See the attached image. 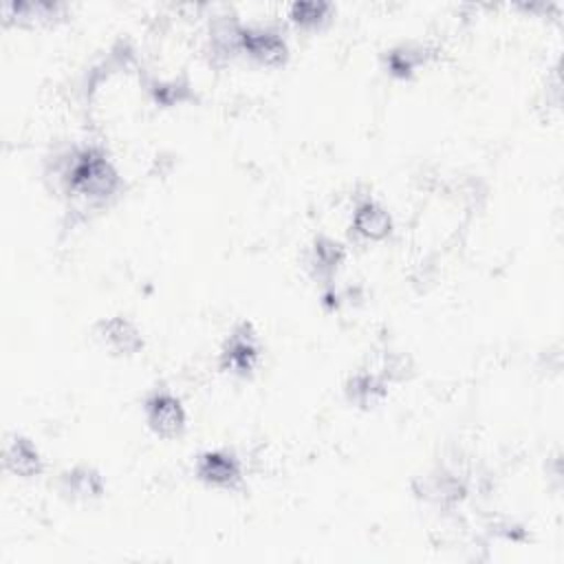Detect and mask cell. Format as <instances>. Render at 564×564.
Instances as JSON below:
<instances>
[{"instance_id":"6da1fadb","label":"cell","mask_w":564,"mask_h":564,"mask_svg":"<svg viewBox=\"0 0 564 564\" xmlns=\"http://www.w3.org/2000/svg\"><path fill=\"white\" fill-rule=\"evenodd\" d=\"M46 176L53 178L57 192L84 207L99 209L115 203L126 181L101 143H77L53 152L46 159Z\"/></svg>"},{"instance_id":"7a4b0ae2","label":"cell","mask_w":564,"mask_h":564,"mask_svg":"<svg viewBox=\"0 0 564 564\" xmlns=\"http://www.w3.org/2000/svg\"><path fill=\"white\" fill-rule=\"evenodd\" d=\"M410 489L412 496L427 509H434L438 513H452L469 498L471 485L460 469L447 463H436L427 471L414 476Z\"/></svg>"},{"instance_id":"3957f363","label":"cell","mask_w":564,"mask_h":564,"mask_svg":"<svg viewBox=\"0 0 564 564\" xmlns=\"http://www.w3.org/2000/svg\"><path fill=\"white\" fill-rule=\"evenodd\" d=\"M260 361L262 344L258 330L249 319L236 322L218 348V368L231 377L249 379L256 375Z\"/></svg>"},{"instance_id":"277c9868","label":"cell","mask_w":564,"mask_h":564,"mask_svg":"<svg viewBox=\"0 0 564 564\" xmlns=\"http://www.w3.org/2000/svg\"><path fill=\"white\" fill-rule=\"evenodd\" d=\"M148 427L161 438H176L187 430V410L178 394L165 386L152 388L141 403Z\"/></svg>"},{"instance_id":"5b68a950","label":"cell","mask_w":564,"mask_h":564,"mask_svg":"<svg viewBox=\"0 0 564 564\" xmlns=\"http://www.w3.org/2000/svg\"><path fill=\"white\" fill-rule=\"evenodd\" d=\"M242 29H245V22H240V18L236 13L223 11V13H216L209 18L205 44H203V53H205L209 66L223 68L231 59L242 55V51H240Z\"/></svg>"},{"instance_id":"8992f818","label":"cell","mask_w":564,"mask_h":564,"mask_svg":"<svg viewBox=\"0 0 564 564\" xmlns=\"http://www.w3.org/2000/svg\"><path fill=\"white\" fill-rule=\"evenodd\" d=\"M240 51L251 62L267 68H280L291 57V46L284 33L275 26H262V24H245Z\"/></svg>"},{"instance_id":"52a82bcc","label":"cell","mask_w":564,"mask_h":564,"mask_svg":"<svg viewBox=\"0 0 564 564\" xmlns=\"http://www.w3.org/2000/svg\"><path fill=\"white\" fill-rule=\"evenodd\" d=\"M194 476L220 491H236L242 487L245 471L240 458L231 449H205L194 463Z\"/></svg>"},{"instance_id":"ba28073f","label":"cell","mask_w":564,"mask_h":564,"mask_svg":"<svg viewBox=\"0 0 564 564\" xmlns=\"http://www.w3.org/2000/svg\"><path fill=\"white\" fill-rule=\"evenodd\" d=\"M438 55L436 46L423 40H401L381 53V68L388 77L397 82L412 79L421 68H425Z\"/></svg>"},{"instance_id":"9c48e42d","label":"cell","mask_w":564,"mask_h":564,"mask_svg":"<svg viewBox=\"0 0 564 564\" xmlns=\"http://www.w3.org/2000/svg\"><path fill=\"white\" fill-rule=\"evenodd\" d=\"M348 229L357 240L386 242L394 231V218L383 203L370 194H364L352 205Z\"/></svg>"},{"instance_id":"30bf717a","label":"cell","mask_w":564,"mask_h":564,"mask_svg":"<svg viewBox=\"0 0 564 564\" xmlns=\"http://www.w3.org/2000/svg\"><path fill=\"white\" fill-rule=\"evenodd\" d=\"M95 337L101 341L106 350H110L117 357H134L145 346L141 326L123 313L101 317L95 324Z\"/></svg>"},{"instance_id":"8fae6325","label":"cell","mask_w":564,"mask_h":564,"mask_svg":"<svg viewBox=\"0 0 564 564\" xmlns=\"http://www.w3.org/2000/svg\"><path fill=\"white\" fill-rule=\"evenodd\" d=\"M346 258H348V251L344 242H339L328 234H317L306 247L304 267L315 282H319L322 286H330L335 284V278L341 271Z\"/></svg>"},{"instance_id":"7c38bea8","label":"cell","mask_w":564,"mask_h":564,"mask_svg":"<svg viewBox=\"0 0 564 564\" xmlns=\"http://www.w3.org/2000/svg\"><path fill=\"white\" fill-rule=\"evenodd\" d=\"M390 386L392 383L372 364H366L346 377L341 390L348 405L357 410H372L388 397Z\"/></svg>"},{"instance_id":"4fadbf2b","label":"cell","mask_w":564,"mask_h":564,"mask_svg":"<svg viewBox=\"0 0 564 564\" xmlns=\"http://www.w3.org/2000/svg\"><path fill=\"white\" fill-rule=\"evenodd\" d=\"M68 7L57 0H9L2 2L0 15L4 24L48 26L66 18Z\"/></svg>"},{"instance_id":"5bb4252c","label":"cell","mask_w":564,"mask_h":564,"mask_svg":"<svg viewBox=\"0 0 564 564\" xmlns=\"http://www.w3.org/2000/svg\"><path fill=\"white\" fill-rule=\"evenodd\" d=\"M57 491L68 502H95L106 494V478L97 467L77 463L59 471Z\"/></svg>"},{"instance_id":"9a60e30c","label":"cell","mask_w":564,"mask_h":564,"mask_svg":"<svg viewBox=\"0 0 564 564\" xmlns=\"http://www.w3.org/2000/svg\"><path fill=\"white\" fill-rule=\"evenodd\" d=\"M2 465L9 474L22 480L37 478L44 471V458L35 441L24 434H9L2 449Z\"/></svg>"},{"instance_id":"2e32d148","label":"cell","mask_w":564,"mask_h":564,"mask_svg":"<svg viewBox=\"0 0 564 564\" xmlns=\"http://www.w3.org/2000/svg\"><path fill=\"white\" fill-rule=\"evenodd\" d=\"M145 90L150 101L159 108H174L196 101V88L185 73L174 77H150L145 82Z\"/></svg>"},{"instance_id":"e0dca14e","label":"cell","mask_w":564,"mask_h":564,"mask_svg":"<svg viewBox=\"0 0 564 564\" xmlns=\"http://www.w3.org/2000/svg\"><path fill=\"white\" fill-rule=\"evenodd\" d=\"M335 13L333 2L328 0H295L289 4L286 18L300 31L322 29Z\"/></svg>"},{"instance_id":"ac0fdd59","label":"cell","mask_w":564,"mask_h":564,"mask_svg":"<svg viewBox=\"0 0 564 564\" xmlns=\"http://www.w3.org/2000/svg\"><path fill=\"white\" fill-rule=\"evenodd\" d=\"M390 383H401L405 379L412 377L414 372V361L408 352L392 348V346H383L381 352L377 355L375 361H370Z\"/></svg>"}]
</instances>
